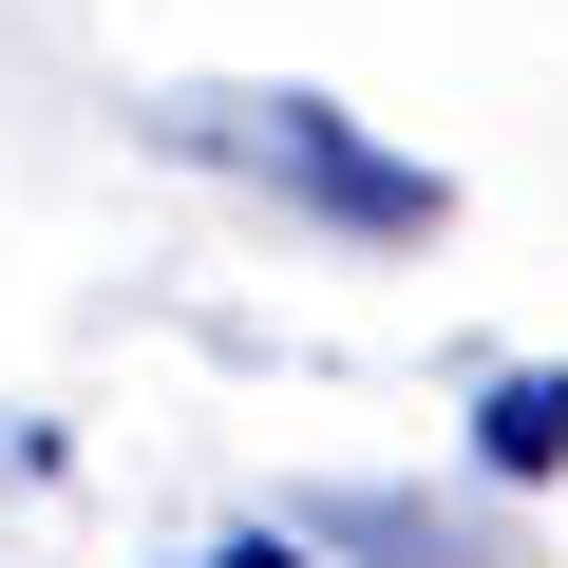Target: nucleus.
<instances>
[{
	"mask_svg": "<svg viewBox=\"0 0 568 568\" xmlns=\"http://www.w3.org/2000/svg\"><path fill=\"white\" fill-rule=\"evenodd\" d=\"M209 133H227L246 171H284V190H323L342 227H436V171H379V152H361V133H342L323 95H227Z\"/></svg>",
	"mask_w": 568,
	"mask_h": 568,
	"instance_id": "f257e3e1",
	"label": "nucleus"
},
{
	"mask_svg": "<svg viewBox=\"0 0 568 568\" xmlns=\"http://www.w3.org/2000/svg\"><path fill=\"white\" fill-rule=\"evenodd\" d=\"M493 455L549 474V455H568V379H493Z\"/></svg>",
	"mask_w": 568,
	"mask_h": 568,
	"instance_id": "f03ea898",
	"label": "nucleus"
}]
</instances>
